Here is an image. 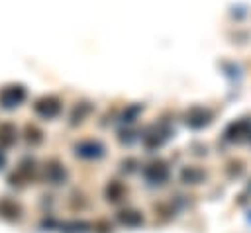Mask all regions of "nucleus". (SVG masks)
Segmentation results:
<instances>
[{"instance_id":"1","label":"nucleus","mask_w":251,"mask_h":233,"mask_svg":"<svg viewBox=\"0 0 251 233\" xmlns=\"http://www.w3.org/2000/svg\"><path fill=\"white\" fill-rule=\"evenodd\" d=\"M33 108H35V112L41 117H47L49 119V117H55L61 112V102L55 96H45V98H39Z\"/></svg>"},{"instance_id":"2","label":"nucleus","mask_w":251,"mask_h":233,"mask_svg":"<svg viewBox=\"0 0 251 233\" xmlns=\"http://www.w3.org/2000/svg\"><path fill=\"white\" fill-rule=\"evenodd\" d=\"M24 98H25V90H24V86H20V84L6 86V88L0 92V102H2L4 108H14V106H18Z\"/></svg>"},{"instance_id":"3","label":"nucleus","mask_w":251,"mask_h":233,"mask_svg":"<svg viewBox=\"0 0 251 233\" xmlns=\"http://www.w3.org/2000/svg\"><path fill=\"white\" fill-rule=\"evenodd\" d=\"M169 176V168L165 166V163H151L147 168H145V178L149 182H163L165 178Z\"/></svg>"},{"instance_id":"4","label":"nucleus","mask_w":251,"mask_h":233,"mask_svg":"<svg viewBox=\"0 0 251 233\" xmlns=\"http://www.w3.org/2000/svg\"><path fill=\"white\" fill-rule=\"evenodd\" d=\"M208 121H210V114L204 108H192L186 114V123L190 127H204Z\"/></svg>"},{"instance_id":"5","label":"nucleus","mask_w":251,"mask_h":233,"mask_svg":"<svg viewBox=\"0 0 251 233\" xmlns=\"http://www.w3.org/2000/svg\"><path fill=\"white\" fill-rule=\"evenodd\" d=\"M76 155L84 157V159H92V157H100L102 155V145L96 141H84L80 145H76Z\"/></svg>"},{"instance_id":"6","label":"nucleus","mask_w":251,"mask_h":233,"mask_svg":"<svg viewBox=\"0 0 251 233\" xmlns=\"http://www.w3.org/2000/svg\"><path fill=\"white\" fill-rule=\"evenodd\" d=\"M251 129L249 121H235L226 129V137L227 139H239V135H247Z\"/></svg>"},{"instance_id":"7","label":"nucleus","mask_w":251,"mask_h":233,"mask_svg":"<svg viewBox=\"0 0 251 233\" xmlns=\"http://www.w3.org/2000/svg\"><path fill=\"white\" fill-rule=\"evenodd\" d=\"M118 219L124 223V225H127V227H137L141 221H143V217H141V213L139 211H133V210H127V211H122L120 215H118Z\"/></svg>"},{"instance_id":"8","label":"nucleus","mask_w":251,"mask_h":233,"mask_svg":"<svg viewBox=\"0 0 251 233\" xmlns=\"http://www.w3.org/2000/svg\"><path fill=\"white\" fill-rule=\"evenodd\" d=\"M16 139V129L10 123H2L0 125V145L2 147H10Z\"/></svg>"},{"instance_id":"9","label":"nucleus","mask_w":251,"mask_h":233,"mask_svg":"<svg viewBox=\"0 0 251 233\" xmlns=\"http://www.w3.org/2000/svg\"><path fill=\"white\" fill-rule=\"evenodd\" d=\"M122 194H124V188H122V184H118V182H112V184L108 186V200H112V202H118V200L122 198Z\"/></svg>"},{"instance_id":"10","label":"nucleus","mask_w":251,"mask_h":233,"mask_svg":"<svg viewBox=\"0 0 251 233\" xmlns=\"http://www.w3.org/2000/svg\"><path fill=\"white\" fill-rule=\"evenodd\" d=\"M63 176H65V170L61 168V164L53 163V164L49 166V178H51L53 182H59V180H61Z\"/></svg>"}]
</instances>
